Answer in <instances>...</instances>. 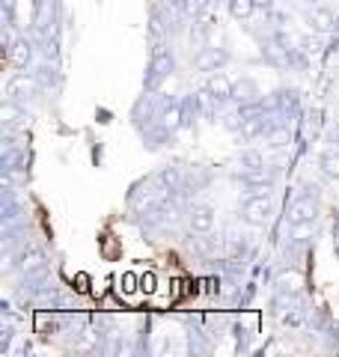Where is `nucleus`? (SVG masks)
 Masks as SVG:
<instances>
[{
  "label": "nucleus",
  "mask_w": 339,
  "mask_h": 357,
  "mask_svg": "<svg viewBox=\"0 0 339 357\" xmlns=\"http://www.w3.org/2000/svg\"><path fill=\"white\" fill-rule=\"evenodd\" d=\"M176 69V60H173V51L167 45H155L152 51V63H149V72H146V86L149 89H158L170 75Z\"/></svg>",
  "instance_id": "1"
},
{
  "label": "nucleus",
  "mask_w": 339,
  "mask_h": 357,
  "mask_svg": "<svg viewBox=\"0 0 339 357\" xmlns=\"http://www.w3.org/2000/svg\"><path fill=\"white\" fill-rule=\"evenodd\" d=\"M271 218H274V199H271L268 194L250 197L241 208V220L250 223V227H268Z\"/></svg>",
  "instance_id": "2"
},
{
  "label": "nucleus",
  "mask_w": 339,
  "mask_h": 357,
  "mask_svg": "<svg viewBox=\"0 0 339 357\" xmlns=\"http://www.w3.org/2000/svg\"><path fill=\"white\" fill-rule=\"evenodd\" d=\"M6 96L13 98V102H30V98H36L39 96V84H36V77L33 75H24V72H18L9 77V84H6Z\"/></svg>",
  "instance_id": "3"
},
{
  "label": "nucleus",
  "mask_w": 339,
  "mask_h": 357,
  "mask_svg": "<svg viewBox=\"0 0 339 357\" xmlns=\"http://www.w3.org/2000/svg\"><path fill=\"white\" fill-rule=\"evenodd\" d=\"M315 218H319V203H315L310 194L298 197L295 203L289 206V215H286L289 227H303V223H312Z\"/></svg>",
  "instance_id": "4"
},
{
  "label": "nucleus",
  "mask_w": 339,
  "mask_h": 357,
  "mask_svg": "<svg viewBox=\"0 0 339 357\" xmlns=\"http://www.w3.org/2000/svg\"><path fill=\"white\" fill-rule=\"evenodd\" d=\"M226 63H229V54H226L223 48H214V45H209V48H199L197 51L194 69L197 72H206V75H214V72H220Z\"/></svg>",
  "instance_id": "5"
},
{
  "label": "nucleus",
  "mask_w": 339,
  "mask_h": 357,
  "mask_svg": "<svg viewBox=\"0 0 339 357\" xmlns=\"http://www.w3.org/2000/svg\"><path fill=\"white\" fill-rule=\"evenodd\" d=\"M214 220H218V215H214L211 206H194V208H190V215H188L190 229L199 232V236H206V232L214 229Z\"/></svg>",
  "instance_id": "6"
},
{
  "label": "nucleus",
  "mask_w": 339,
  "mask_h": 357,
  "mask_svg": "<svg viewBox=\"0 0 339 357\" xmlns=\"http://www.w3.org/2000/svg\"><path fill=\"white\" fill-rule=\"evenodd\" d=\"M307 24L312 33H319V36H327V33H333L336 30V18L331 9H322V6H315L307 13Z\"/></svg>",
  "instance_id": "7"
},
{
  "label": "nucleus",
  "mask_w": 339,
  "mask_h": 357,
  "mask_svg": "<svg viewBox=\"0 0 339 357\" xmlns=\"http://www.w3.org/2000/svg\"><path fill=\"white\" fill-rule=\"evenodd\" d=\"M206 89L218 98V102H229V98L235 96V84H232V77L229 75H223V72H214L209 75V81H206Z\"/></svg>",
  "instance_id": "8"
},
{
  "label": "nucleus",
  "mask_w": 339,
  "mask_h": 357,
  "mask_svg": "<svg viewBox=\"0 0 339 357\" xmlns=\"http://www.w3.org/2000/svg\"><path fill=\"white\" fill-rule=\"evenodd\" d=\"M239 116H241V128H239L241 140H256V137H265V131H268V126H265V116H259V114H253V116L239 114Z\"/></svg>",
  "instance_id": "9"
},
{
  "label": "nucleus",
  "mask_w": 339,
  "mask_h": 357,
  "mask_svg": "<svg viewBox=\"0 0 339 357\" xmlns=\"http://www.w3.org/2000/svg\"><path fill=\"white\" fill-rule=\"evenodd\" d=\"M9 63H13L15 69H27L33 63V45L27 39H15L9 45Z\"/></svg>",
  "instance_id": "10"
},
{
  "label": "nucleus",
  "mask_w": 339,
  "mask_h": 357,
  "mask_svg": "<svg viewBox=\"0 0 339 357\" xmlns=\"http://www.w3.org/2000/svg\"><path fill=\"white\" fill-rule=\"evenodd\" d=\"M18 268H21V271H24L27 277L42 274V271H45V253H42V250H27L24 256H21Z\"/></svg>",
  "instance_id": "11"
},
{
  "label": "nucleus",
  "mask_w": 339,
  "mask_h": 357,
  "mask_svg": "<svg viewBox=\"0 0 339 357\" xmlns=\"http://www.w3.org/2000/svg\"><path fill=\"white\" fill-rule=\"evenodd\" d=\"M289 143H292V131L286 126H274V128L265 131V146L268 149H282V146H289Z\"/></svg>",
  "instance_id": "12"
},
{
  "label": "nucleus",
  "mask_w": 339,
  "mask_h": 357,
  "mask_svg": "<svg viewBox=\"0 0 339 357\" xmlns=\"http://www.w3.org/2000/svg\"><path fill=\"white\" fill-rule=\"evenodd\" d=\"M319 167H322V170L331 176V178H336V182H339V149H336V146H327V149L319 155Z\"/></svg>",
  "instance_id": "13"
},
{
  "label": "nucleus",
  "mask_w": 339,
  "mask_h": 357,
  "mask_svg": "<svg viewBox=\"0 0 339 357\" xmlns=\"http://www.w3.org/2000/svg\"><path fill=\"white\" fill-rule=\"evenodd\" d=\"M0 116H3L6 126H18V122H24V119H27V114H24V107H21V102H13V98H6L3 110H0Z\"/></svg>",
  "instance_id": "14"
},
{
  "label": "nucleus",
  "mask_w": 339,
  "mask_h": 357,
  "mask_svg": "<svg viewBox=\"0 0 339 357\" xmlns=\"http://www.w3.org/2000/svg\"><path fill=\"white\" fill-rule=\"evenodd\" d=\"M301 286H303V280H301V274H295V271L277 277V289H280L282 295H298Z\"/></svg>",
  "instance_id": "15"
},
{
  "label": "nucleus",
  "mask_w": 339,
  "mask_h": 357,
  "mask_svg": "<svg viewBox=\"0 0 339 357\" xmlns=\"http://www.w3.org/2000/svg\"><path fill=\"white\" fill-rule=\"evenodd\" d=\"M256 13V3L253 0H229V15L235 18V21H247Z\"/></svg>",
  "instance_id": "16"
},
{
  "label": "nucleus",
  "mask_w": 339,
  "mask_h": 357,
  "mask_svg": "<svg viewBox=\"0 0 339 357\" xmlns=\"http://www.w3.org/2000/svg\"><path fill=\"white\" fill-rule=\"evenodd\" d=\"M182 119H185L182 107L173 105V107H167L161 114V126H164V131H176V128H182Z\"/></svg>",
  "instance_id": "17"
},
{
  "label": "nucleus",
  "mask_w": 339,
  "mask_h": 357,
  "mask_svg": "<svg viewBox=\"0 0 339 357\" xmlns=\"http://www.w3.org/2000/svg\"><path fill=\"white\" fill-rule=\"evenodd\" d=\"M239 164H241V173H247V170H265V158L259 152H244L239 158Z\"/></svg>",
  "instance_id": "18"
},
{
  "label": "nucleus",
  "mask_w": 339,
  "mask_h": 357,
  "mask_svg": "<svg viewBox=\"0 0 339 357\" xmlns=\"http://www.w3.org/2000/svg\"><path fill=\"white\" fill-rule=\"evenodd\" d=\"M140 289L143 292H155V274H143L140 277Z\"/></svg>",
  "instance_id": "19"
},
{
  "label": "nucleus",
  "mask_w": 339,
  "mask_h": 357,
  "mask_svg": "<svg viewBox=\"0 0 339 357\" xmlns=\"http://www.w3.org/2000/svg\"><path fill=\"white\" fill-rule=\"evenodd\" d=\"M134 283H137V274H122V289H126V292H134V289H137Z\"/></svg>",
  "instance_id": "20"
},
{
  "label": "nucleus",
  "mask_w": 339,
  "mask_h": 357,
  "mask_svg": "<svg viewBox=\"0 0 339 357\" xmlns=\"http://www.w3.org/2000/svg\"><path fill=\"white\" fill-rule=\"evenodd\" d=\"M253 3H256V9H265V13L274 9V0H253Z\"/></svg>",
  "instance_id": "21"
}]
</instances>
